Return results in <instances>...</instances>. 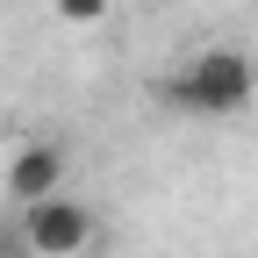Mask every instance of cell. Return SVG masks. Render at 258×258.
I'll return each instance as SVG.
<instances>
[{
    "instance_id": "obj_2",
    "label": "cell",
    "mask_w": 258,
    "mask_h": 258,
    "mask_svg": "<svg viewBox=\"0 0 258 258\" xmlns=\"http://www.w3.org/2000/svg\"><path fill=\"white\" fill-rule=\"evenodd\" d=\"M93 237H101V222L79 194H57V201H36L22 208V251L29 258H86Z\"/></svg>"
},
{
    "instance_id": "obj_3",
    "label": "cell",
    "mask_w": 258,
    "mask_h": 258,
    "mask_svg": "<svg viewBox=\"0 0 258 258\" xmlns=\"http://www.w3.org/2000/svg\"><path fill=\"white\" fill-rule=\"evenodd\" d=\"M64 172H72V151H64V144H50V137L22 144V151L8 158V201H15V208L57 201V194H64Z\"/></svg>"
},
{
    "instance_id": "obj_1",
    "label": "cell",
    "mask_w": 258,
    "mask_h": 258,
    "mask_svg": "<svg viewBox=\"0 0 258 258\" xmlns=\"http://www.w3.org/2000/svg\"><path fill=\"white\" fill-rule=\"evenodd\" d=\"M251 86H258V64L237 50V43H208V50H194L172 86H165V101L179 115H237L251 101Z\"/></svg>"
},
{
    "instance_id": "obj_4",
    "label": "cell",
    "mask_w": 258,
    "mask_h": 258,
    "mask_svg": "<svg viewBox=\"0 0 258 258\" xmlns=\"http://www.w3.org/2000/svg\"><path fill=\"white\" fill-rule=\"evenodd\" d=\"M50 8H57L64 22H101V15L115 8V0H50Z\"/></svg>"
},
{
    "instance_id": "obj_5",
    "label": "cell",
    "mask_w": 258,
    "mask_h": 258,
    "mask_svg": "<svg viewBox=\"0 0 258 258\" xmlns=\"http://www.w3.org/2000/svg\"><path fill=\"white\" fill-rule=\"evenodd\" d=\"M0 258H22V222H0Z\"/></svg>"
}]
</instances>
